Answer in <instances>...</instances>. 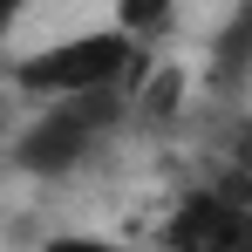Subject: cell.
I'll use <instances>...</instances> for the list:
<instances>
[{
	"label": "cell",
	"instance_id": "obj_1",
	"mask_svg": "<svg viewBox=\"0 0 252 252\" xmlns=\"http://www.w3.org/2000/svg\"><path fill=\"white\" fill-rule=\"evenodd\" d=\"M143 75V41L123 28H89L68 41H48L14 62V89L34 102H62V95H102V89H129Z\"/></svg>",
	"mask_w": 252,
	"mask_h": 252
},
{
	"label": "cell",
	"instance_id": "obj_2",
	"mask_svg": "<svg viewBox=\"0 0 252 252\" xmlns=\"http://www.w3.org/2000/svg\"><path fill=\"white\" fill-rule=\"evenodd\" d=\"M123 89H102V95H62L41 102L34 129H21V170H41V177H68L95 157V143L123 123Z\"/></svg>",
	"mask_w": 252,
	"mask_h": 252
},
{
	"label": "cell",
	"instance_id": "obj_3",
	"mask_svg": "<svg viewBox=\"0 0 252 252\" xmlns=\"http://www.w3.org/2000/svg\"><path fill=\"white\" fill-rule=\"evenodd\" d=\"M246 75H252V0L232 14V28L211 41V82H218V89H239Z\"/></svg>",
	"mask_w": 252,
	"mask_h": 252
},
{
	"label": "cell",
	"instance_id": "obj_4",
	"mask_svg": "<svg viewBox=\"0 0 252 252\" xmlns=\"http://www.w3.org/2000/svg\"><path fill=\"white\" fill-rule=\"evenodd\" d=\"M109 14H116V28H123V34L150 41V34H164V28H170L177 0H109Z\"/></svg>",
	"mask_w": 252,
	"mask_h": 252
},
{
	"label": "cell",
	"instance_id": "obj_5",
	"mask_svg": "<svg viewBox=\"0 0 252 252\" xmlns=\"http://www.w3.org/2000/svg\"><path fill=\"white\" fill-rule=\"evenodd\" d=\"M184 109V68H164L143 82V116H177Z\"/></svg>",
	"mask_w": 252,
	"mask_h": 252
},
{
	"label": "cell",
	"instance_id": "obj_6",
	"mask_svg": "<svg viewBox=\"0 0 252 252\" xmlns=\"http://www.w3.org/2000/svg\"><path fill=\"white\" fill-rule=\"evenodd\" d=\"M48 252H116V246H102V239H48Z\"/></svg>",
	"mask_w": 252,
	"mask_h": 252
},
{
	"label": "cell",
	"instance_id": "obj_7",
	"mask_svg": "<svg viewBox=\"0 0 252 252\" xmlns=\"http://www.w3.org/2000/svg\"><path fill=\"white\" fill-rule=\"evenodd\" d=\"M7 7H14V14H21V7H28V0H7Z\"/></svg>",
	"mask_w": 252,
	"mask_h": 252
}]
</instances>
